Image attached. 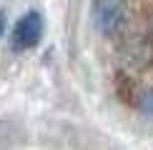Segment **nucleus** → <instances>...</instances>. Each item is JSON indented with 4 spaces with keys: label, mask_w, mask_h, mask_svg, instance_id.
<instances>
[{
    "label": "nucleus",
    "mask_w": 153,
    "mask_h": 150,
    "mask_svg": "<svg viewBox=\"0 0 153 150\" xmlns=\"http://www.w3.org/2000/svg\"><path fill=\"white\" fill-rule=\"evenodd\" d=\"M40 38H43V15L38 10H28L13 25V48L15 50L35 48L40 43Z\"/></svg>",
    "instance_id": "obj_1"
},
{
    "label": "nucleus",
    "mask_w": 153,
    "mask_h": 150,
    "mask_svg": "<svg viewBox=\"0 0 153 150\" xmlns=\"http://www.w3.org/2000/svg\"><path fill=\"white\" fill-rule=\"evenodd\" d=\"M126 18V0H93V25L100 33H113Z\"/></svg>",
    "instance_id": "obj_2"
},
{
    "label": "nucleus",
    "mask_w": 153,
    "mask_h": 150,
    "mask_svg": "<svg viewBox=\"0 0 153 150\" xmlns=\"http://www.w3.org/2000/svg\"><path fill=\"white\" fill-rule=\"evenodd\" d=\"M136 108L141 110V115H146V118H151V120H153V90H143L141 95H138Z\"/></svg>",
    "instance_id": "obj_3"
},
{
    "label": "nucleus",
    "mask_w": 153,
    "mask_h": 150,
    "mask_svg": "<svg viewBox=\"0 0 153 150\" xmlns=\"http://www.w3.org/2000/svg\"><path fill=\"white\" fill-rule=\"evenodd\" d=\"M3 30H5V15L0 12V38H3Z\"/></svg>",
    "instance_id": "obj_4"
}]
</instances>
